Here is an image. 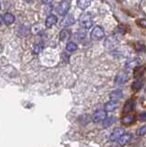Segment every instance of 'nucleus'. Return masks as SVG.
<instances>
[{"instance_id": "obj_1", "label": "nucleus", "mask_w": 146, "mask_h": 147, "mask_svg": "<svg viewBox=\"0 0 146 147\" xmlns=\"http://www.w3.org/2000/svg\"><path fill=\"white\" fill-rule=\"evenodd\" d=\"M79 23L82 27L85 28V29H89L93 25V18L92 15L89 13L83 14L79 18Z\"/></svg>"}, {"instance_id": "obj_9", "label": "nucleus", "mask_w": 146, "mask_h": 147, "mask_svg": "<svg viewBox=\"0 0 146 147\" xmlns=\"http://www.w3.org/2000/svg\"><path fill=\"white\" fill-rule=\"evenodd\" d=\"M146 71V65H140L138 67H136L133 71V76L134 78L140 79V78L143 76V74Z\"/></svg>"}, {"instance_id": "obj_21", "label": "nucleus", "mask_w": 146, "mask_h": 147, "mask_svg": "<svg viewBox=\"0 0 146 147\" xmlns=\"http://www.w3.org/2000/svg\"><path fill=\"white\" fill-rule=\"evenodd\" d=\"M70 38V31L68 30H63L60 32V39L62 40H67Z\"/></svg>"}, {"instance_id": "obj_5", "label": "nucleus", "mask_w": 146, "mask_h": 147, "mask_svg": "<svg viewBox=\"0 0 146 147\" xmlns=\"http://www.w3.org/2000/svg\"><path fill=\"white\" fill-rule=\"evenodd\" d=\"M129 79V74L126 71H120L115 77V83L117 85H123Z\"/></svg>"}, {"instance_id": "obj_27", "label": "nucleus", "mask_w": 146, "mask_h": 147, "mask_svg": "<svg viewBox=\"0 0 146 147\" xmlns=\"http://www.w3.org/2000/svg\"><path fill=\"white\" fill-rule=\"evenodd\" d=\"M43 48V45L42 44H38L37 46L35 47V51L34 52L36 53H39L40 51H42V49Z\"/></svg>"}, {"instance_id": "obj_15", "label": "nucleus", "mask_w": 146, "mask_h": 147, "mask_svg": "<svg viewBox=\"0 0 146 147\" xmlns=\"http://www.w3.org/2000/svg\"><path fill=\"white\" fill-rule=\"evenodd\" d=\"M57 22V17L55 15H50L46 20H45V26L47 28H51L53 25H55Z\"/></svg>"}, {"instance_id": "obj_11", "label": "nucleus", "mask_w": 146, "mask_h": 147, "mask_svg": "<svg viewBox=\"0 0 146 147\" xmlns=\"http://www.w3.org/2000/svg\"><path fill=\"white\" fill-rule=\"evenodd\" d=\"M117 108H118V102H116V101H113V100L108 101V102H107L104 106V109L106 110L107 112L114 111V110H115Z\"/></svg>"}, {"instance_id": "obj_17", "label": "nucleus", "mask_w": 146, "mask_h": 147, "mask_svg": "<svg viewBox=\"0 0 146 147\" xmlns=\"http://www.w3.org/2000/svg\"><path fill=\"white\" fill-rule=\"evenodd\" d=\"M135 121V116L131 114H127L126 116L123 117L122 119V123L125 124V125H131Z\"/></svg>"}, {"instance_id": "obj_29", "label": "nucleus", "mask_w": 146, "mask_h": 147, "mask_svg": "<svg viewBox=\"0 0 146 147\" xmlns=\"http://www.w3.org/2000/svg\"><path fill=\"white\" fill-rule=\"evenodd\" d=\"M145 94H146V88H145Z\"/></svg>"}, {"instance_id": "obj_2", "label": "nucleus", "mask_w": 146, "mask_h": 147, "mask_svg": "<svg viewBox=\"0 0 146 147\" xmlns=\"http://www.w3.org/2000/svg\"><path fill=\"white\" fill-rule=\"evenodd\" d=\"M70 9V2L69 1H62L58 5L56 8V11L58 12L59 15L65 16Z\"/></svg>"}, {"instance_id": "obj_8", "label": "nucleus", "mask_w": 146, "mask_h": 147, "mask_svg": "<svg viewBox=\"0 0 146 147\" xmlns=\"http://www.w3.org/2000/svg\"><path fill=\"white\" fill-rule=\"evenodd\" d=\"M74 22H75L74 17L71 16V15H66L65 18H63V20H62V21H61V26L66 28V27H69V26L73 25V24H74Z\"/></svg>"}, {"instance_id": "obj_3", "label": "nucleus", "mask_w": 146, "mask_h": 147, "mask_svg": "<svg viewBox=\"0 0 146 147\" xmlns=\"http://www.w3.org/2000/svg\"><path fill=\"white\" fill-rule=\"evenodd\" d=\"M108 117H107V111L106 110H103V109H99L98 111H96L93 115L91 119H92V121L95 122V123H98V122H100V121H104L105 119H106Z\"/></svg>"}, {"instance_id": "obj_26", "label": "nucleus", "mask_w": 146, "mask_h": 147, "mask_svg": "<svg viewBox=\"0 0 146 147\" xmlns=\"http://www.w3.org/2000/svg\"><path fill=\"white\" fill-rule=\"evenodd\" d=\"M139 119L141 121H146V112H141L139 114Z\"/></svg>"}, {"instance_id": "obj_22", "label": "nucleus", "mask_w": 146, "mask_h": 147, "mask_svg": "<svg viewBox=\"0 0 146 147\" xmlns=\"http://www.w3.org/2000/svg\"><path fill=\"white\" fill-rule=\"evenodd\" d=\"M76 49H77V45L75 42H73V41H69V42L66 44V50L68 52L73 53V52H75V51H76Z\"/></svg>"}, {"instance_id": "obj_23", "label": "nucleus", "mask_w": 146, "mask_h": 147, "mask_svg": "<svg viewBox=\"0 0 146 147\" xmlns=\"http://www.w3.org/2000/svg\"><path fill=\"white\" fill-rule=\"evenodd\" d=\"M134 49L136 52H144L145 51V46L143 44V43H135L134 44Z\"/></svg>"}, {"instance_id": "obj_13", "label": "nucleus", "mask_w": 146, "mask_h": 147, "mask_svg": "<svg viewBox=\"0 0 146 147\" xmlns=\"http://www.w3.org/2000/svg\"><path fill=\"white\" fill-rule=\"evenodd\" d=\"M131 140V134H129V133H125V134H123L120 138V140L118 141V144H120V145H121V146H124L127 144H129Z\"/></svg>"}, {"instance_id": "obj_28", "label": "nucleus", "mask_w": 146, "mask_h": 147, "mask_svg": "<svg viewBox=\"0 0 146 147\" xmlns=\"http://www.w3.org/2000/svg\"><path fill=\"white\" fill-rule=\"evenodd\" d=\"M117 31L118 32H121V33H125V27L124 26H118L117 28Z\"/></svg>"}, {"instance_id": "obj_19", "label": "nucleus", "mask_w": 146, "mask_h": 147, "mask_svg": "<svg viewBox=\"0 0 146 147\" xmlns=\"http://www.w3.org/2000/svg\"><path fill=\"white\" fill-rule=\"evenodd\" d=\"M116 121V118L114 116H109L108 117L105 121H103V127L104 128H108V127H110L111 125H113L114 123Z\"/></svg>"}, {"instance_id": "obj_25", "label": "nucleus", "mask_w": 146, "mask_h": 147, "mask_svg": "<svg viewBox=\"0 0 146 147\" xmlns=\"http://www.w3.org/2000/svg\"><path fill=\"white\" fill-rule=\"evenodd\" d=\"M137 24L143 29H146V18H140L137 20Z\"/></svg>"}, {"instance_id": "obj_6", "label": "nucleus", "mask_w": 146, "mask_h": 147, "mask_svg": "<svg viewBox=\"0 0 146 147\" xmlns=\"http://www.w3.org/2000/svg\"><path fill=\"white\" fill-rule=\"evenodd\" d=\"M123 134H125V133H124V130H123L122 128H116L115 130L112 131L110 137H109V140L112 142L118 141Z\"/></svg>"}, {"instance_id": "obj_7", "label": "nucleus", "mask_w": 146, "mask_h": 147, "mask_svg": "<svg viewBox=\"0 0 146 147\" xmlns=\"http://www.w3.org/2000/svg\"><path fill=\"white\" fill-rule=\"evenodd\" d=\"M135 100L134 99H129L126 101V103L124 104V107H123V112L128 114L129 112H131V110H133L135 108Z\"/></svg>"}, {"instance_id": "obj_20", "label": "nucleus", "mask_w": 146, "mask_h": 147, "mask_svg": "<svg viewBox=\"0 0 146 147\" xmlns=\"http://www.w3.org/2000/svg\"><path fill=\"white\" fill-rule=\"evenodd\" d=\"M90 1H87V0H80V1H77V7H78L82 10H85V8H87L88 6L90 5Z\"/></svg>"}, {"instance_id": "obj_4", "label": "nucleus", "mask_w": 146, "mask_h": 147, "mask_svg": "<svg viewBox=\"0 0 146 147\" xmlns=\"http://www.w3.org/2000/svg\"><path fill=\"white\" fill-rule=\"evenodd\" d=\"M104 36H105V32L102 28L99 26L95 27L93 30L91 31V38H92V40H101L102 38H104Z\"/></svg>"}, {"instance_id": "obj_14", "label": "nucleus", "mask_w": 146, "mask_h": 147, "mask_svg": "<svg viewBox=\"0 0 146 147\" xmlns=\"http://www.w3.org/2000/svg\"><path fill=\"white\" fill-rule=\"evenodd\" d=\"M122 95H123L122 91L120 89H117V90H114L111 92L110 95H109V98H110L111 100L116 101L117 102L118 100H120L122 98Z\"/></svg>"}, {"instance_id": "obj_24", "label": "nucleus", "mask_w": 146, "mask_h": 147, "mask_svg": "<svg viewBox=\"0 0 146 147\" xmlns=\"http://www.w3.org/2000/svg\"><path fill=\"white\" fill-rule=\"evenodd\" d=\"M144 134H146V125L141 127L138 131H137V135L139 136H143Z\"/></svg>"}, {"instance_id": "obj_10", "label": "nucleus", "mask_w": 146, "mask_h": 147, "mask_svg": "<svg viewBox=\"0 0 146 147\" xmlns=\"http://www.w3.org/2000/svg\"><path fill=\"white\" fill-rule=\"evenodd\" d=\"M140 63H141V60L139 59V58H131V59H130L129 61H127V63H126V67L128 68V69H131V68H136V67H138V66H140L139 64H140Z\"/></svg>"}, {"instance_id": "obj_18", "label": "nucleus", "mask_w": 146, "mask_h": 147, "mask_svg": "<svg viewBox=\"0 0 146 147\" xmlns=\"http://www.w3.org/2000/svg\"><path fill=\"white\" fill-rule=\"evenodd\" d=\"M143 84H144L143 79H141V78H140V79H137V80H135L133 83H132L131 88L133 89L134 91H139V90L141 88V87L143 86Z\"/></svg>"}, {"instance_id": "obj_16", "label": "nucleus", "mask_w": 146, "mask_h": 147, "mask_svg": "<svg viewBox=\"0 0 146 147\" xmlns=\"http://www.w3.org/2000/svg\"><path fill=\"white\" fill-rule=\"evenodd\" d=\"M117 45V40L114 37H108V38L105 40V46L108 49H112Z\"/></svg>"}, {"instance_id": "obj_12", "label": "nucleus", "mask_w": 146, "mask_h": 147, "mask_svg": "<svg viewBox=\"0 0 146 147\" xmlns=\"http://www.w3.org/2000/svg\"><path fill=\"white\" fill-rule=\"evenodd\" d=\"M2 20H3L4 23H5L6 25H11L12 23L15 21V17L13 16L11 13L7 12V13L4 14Z\"/></svg>"}]
</instances>
